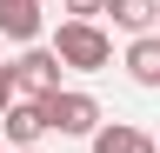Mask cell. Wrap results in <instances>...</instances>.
<instances>
[{"label":"cell","mask_w":160,"mask_h":153,"mask_svg":"<svg viewBox=\"0 0 160 153\" xmlns=\"http://www.w3.org/2000/svg\"><path fill=\"white\" fill-rule=\"evenodd\" d=\"M0 40H20V47L40 40V0H0Z\"/></svg>","instance_id":"cell-6"},{"label":"cell","mask_w":160,"mask_h":153,"mask_svg":"<svg viewBox=\"0 0 160 153\" xmlns=\"http://www.w3.org/2000/svg\"><path fill=\"white\" fill-rule=\"evenodd\" d=\"M120 67H127V80H133V87L160 93V33H140V40H127Z\"/></svg>","instance_id":"cell-5"},{"label":"cell","mask_w":160,"mask_h":153,"mask_svg":"<svg viewBox=\"0 0 160 153\" xmlns=\"http://www.w3.org/2000/svg\"><path fill=\"white\" fill-rule=\"evenodd\" d=\"M93 153H160L147 127H127V120H107L93 133Z\"/></svg>","instance_id":"cell-7"},{"label":"cell","mask_w":160,"mask_h":153,"mask_svg":"<svg viewBox=\"0 0 160 153\" xmlns=\"http://www.w3.org/2000/svg\"><path fill=\"white\" fill-rule=\"evenodd\" d=\"M40 107H47V127L67 133V140H93V133L107 127V120H100V100L87 87H60L53 100H40Z\"/></svg>","instance_id":"cell-2"},{"label":"cell","mask_w":160,"mask_h":153,"mask_svg":"<svg viewBox=\"0 0 160 153\" xmlns=\"http://www.w3.org/2000/svg\"><path fill=\"white\" fill-rule=\"evenodd\" d=\"M0 133H7V153H33L40 133H53L47 127V107H40V100H13L7 120H0Z\"/></svg>","instance_id":"cell-4"},{"label":"cell","mask_w":160,"mask_h":153,"mask_svg":"<svg viewBox=\"0 0 160 153\" xmlns=\"http://www.w3.org/2000/svg\"><path fill=\"white\" fill-rule=\"evenodd\" d=\"M13 67H20V93H27V100H53V93H60V73H67L53 47H27Z\"/></svg>","instance_id":"cell-3"},{"label":"cell","mask_w":160,"mask_h":153,"mask_svg":"<svg viewBox=\"0 0 160 153\" xmlns=\"http://www.w3.org/2000/svg\"><path fill=\"white\" fill-rule=\"evenodd\" d=\"M107 20L127 33V40H140V33H160V0H113Z\"/></svg>","instance_id":"cell-8"},{"label":"cell","mask_w":160,"mask_h":153,"mask_svg":"<svg viewBox=\"0 0 160 153\" xmlns=\"http://www.w3.org/2000/svg\"><path fill=\"white\" fill-rule=\"evenodd\" d=\"M53 53H60L67 73H100V67H113V40H107L100 20H60Z\"/></svg>","instance_id":"cell-1"},{"label":"cell","mask_w":160,"mask_h":153,"mask_svg":"<svg viewBox=\"0 0 160 153\" xmlns=\"http://www.w3.org/2000/svg\"><path fill=\"white\" fill-rule=\"evenodd\" d=\"M33 153H40V146H33Z\"/></svg>","instance_id":"cell-10"},{"label":"cell","mask_w":160,"mask_h":153,"mask_svg":"<svg viewBox=\"0 0 160 153\" xmlns=\"http://www.w3.org/2000/svg\"><path fill=\"white\" fill-rule=\"evenodd\" d=\"M60 13H67V20H107L113 0H60Z\"/></svg>","instance_id":"cell-9"}]
</instances>
